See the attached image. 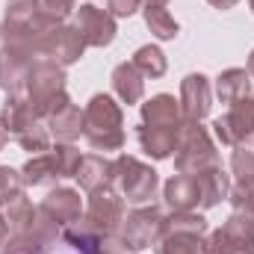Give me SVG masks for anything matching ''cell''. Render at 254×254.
<instances>
[{
	"label": "cell",
	"instance_id": "6da1fadb",
	"mask_svg": "<svg viewBox=\"0 0 254 254\" xmlns=\"http://www.w3.org/2000/svg\"><path fill=\"white\" fill-rule=\"evenodd\" d=\"M122 113H119V107L113 104V98H107V95H98L95 101H92V107H89V113H86V136H89V142L95 145V148H119L122 142H125V136H122Z\"/></svg>",
	"mask_w": 254,
	"mask_h": 254
},
{
	"label": "cell",
	"instance_id": "7a4b0ae2",
	"mask_svg": "<svg viewBox=\"0 0 254 254\" xmlns=\"http://www.w3.org/2000/svg\"><path fill=\"white\" fill-rule=\"evenodd\" d=\"M80 166V157L74 148H57V154H45L33 163H27V184H48L54 178H68Z\"/></svg>",
	"mask_w": 254,
	"mask_h": 254
},
{
	"label": "cell",
	"instance_id": "3957f363",
	"mask_svg": "<svg viewBox=\"0 0 254 254\" xmlns=\"http://www.w3.org/2000/svg\"><path fill=\"white\" fill-rule=\"evenodd\" d=\"M210 254H254V222L234 216L231 225L213 237Z\"/></svg>",
	"mask_w": 254,
	"mask_h": 254
},
{
	"label": "cell",
	"instance_id": "277c9868",
	"mask_svg": "<svg viewBox=\"0 0 254 254\" xmlns=\"http://www.w3.org/2000/svg\"><path fill=\"white\" fill-rule=\"evenodd\" d=\"M77 30L83 36V42H89V45H107V42H113V33H116L113 21L101 9H95V6H83L80 9Z\"/></svg>",
	"mask_w": 254,
	"mask_h": 254
},
{
	"label": "cell",
	"instance_id": "5b68a950",
	"mask_svg": "<svg viewBox=\"0 0 254 254\" xmlns=\"http://www.w3.org/2000/svg\"><path fill=\"white\" fill-rule=\"evenodd\" d=\"M130 163V178L122 175L119 181H122V190L130 201H145V198H151L154 195V187H157V175L151 172V169H145V166H139L136 160H127Z\"/></svg>",
	"mask_w": 254,
	"mask_h": 254
},
{
	"label": "cell",
	"instance_id": "8992f818",
	"mask_svg": "<svg viewBox=\"0 0 254 254\" xmlns=\"http://www.w3.org/2000/svg\"><path fill=\"white\" fill-rule=\"evenodd\" d=\"M210 110V86L201 74H192L184 83V113L190 119H204Z\"/></svg>",
	"mask_w": 254,
	"mask_h": 254
},
{
	"label": "cell",
	"instance_id": "52a82bcc",
	"mask_svg": "<svg viewBox=\"0 0 254 254\" xmlns=\"http://www.w3.org/2000/svg\"><path fill=\"white\" fill-rule=\"evenodd\" d=\"M157 225H160L157 210H145V213L130 216L127 231H125V243H130V249H145V246L151 243V237H154Z\"/></svg>",
	"mask_w": 254,
	"mask_h": 254
},
{
	"label": "cell",
	"instance_id": "ba28073f",
	"mask_svg": "<svg viewBox=\"0 0 254 254\" xmlns=\"http://www.w3.org/2000/svg\"><path fill=\"white\" fill-rule=\"evenodd\" d=\"M113 80H116V92L125 98L127 104H133V101L142 98V80L136 74V65H119L116 74H113Z\"/></svg>",
	"mask_w": 254,
	"mask_h": 254
},
{
	"label": "cell",
	"instance_id": "9c48e42d",
	"mask_svg": "<svg viewBox=\"0 0 254 254\" xmlns=\"http://www.w3.org/2000/svg\"><path fill=\"white\" fill-rule=\"evenodd\" d=\"M145 21H148V27H151L160 39H175V36H178V24L169 18V12H166L163 6H148V9H145Z\"/></svg>",
	"mask_w": 254,
	"mask_h": 254
},
{
	"label": "cell",
	"instance_id": "30bf717a",
	"mask_svg": "<svg viewBox=\"0 0 254 254\" xmlns=\"http://www.w3.org/2000/svg\"><path fill=\"white\" fill-rule=\"evenodd\" d=\"M246 92H249V74L246 71L234 68L225 77H219V98L222 101H234L237 95H246Z\"/></svg>",
	"mask_w": 254,
	"mask_h": 254
},
{
	"label": "cell",
	"instance_id": "8fae6325",
	"mask_svg": "<svg viewBox=\"0 0 254 254\" xmlns=\"http://www.w3.org/2000/svg\"><path fill=\"white\" fill-rule=\"evenodd\" d=\"M133 65L142 68V74H151V77H160V74L166 71V60H163V54H160L157 48H142V51L136 54Z\"/></svg>",
	"mask_w": 254,
	"mask_h": 254
},
{
	"label": "cell",
	"instance_id": "7c38bea8",
	"mask_svg": "<svg viewBox=\"0 0 254 254\" xmlns=\"http://www.w3.org/2000/svg\"><path fill=\"white\" fill-rule=\"evenodd\" d=\"M18 192V178L12 169H0V201H6L9 195Z\"/></svg>",
	"mask_w": 254,
	"mask_h": 254
},
{
	"label": "cell",
	"instance_id": "4fadbf2b",
	"mask_svg": "<svg viewBox=\"0 0 254 254\" xmlns=\"http://www.w3.org/2000/svg\"><path fill=\"white\" fill-rule=\"evenodd\" d=\"M136 6H139V0H110V9L116 15H133Z\"/></svg>",
	"mask_w": 254,
	"mask_h": 254
},
{
	"label": "cell",
	"instance_id": "5bb4252c",
	"mask_svg": "<svg viewBox=\"0 0 254 254\" xmlns=\"http://www.w3.org/2000/svg\"><path fill=\"white\" fill-rule=\"evenodd\" d=\"M210 3H213V6H219V9H228V6H234L237 0H210Z\"/></svg>",
	"mask_w": 254,
	"mask_h": 254
},
{
	"label": "cell",
	"instance_id": "9a60e30c",
	"mask_svg": "<svg viewBox=\"0 0 254 254\" xmlns=\"http://www.w3.org/2000/svg\"><path fill=\"white\" fill-rule=\"evenodd\" d=\"M3 142H6V127L0 125V148H3Z\"/></svg>",
	"mask_w": 254,
	"mask_h": 254
},
{
	"label": "cell",
	"instance_id": "2e32d148",
	"mask_svg": "<svg viewBox=\"0 0 254 254\" xmlns=\"http://www.w3.org/2000/svg\"><path fill=\"white\" fill-rule=\"evenodd\" d=\"M160 3H166V0H151V6H160Z\"/></svg>",
	"mask_w": 254,
	"mask_h": 254
},
{
	"label": "cell",
	"instance_id": "e0dca14e",
	"mask_svg": "<svg viewBox=\"0 0 254 254\" xmlns=\"http://www.w3.org/2000/svg\"><path fill=\"white\" fill-rule=\"evenodd\" d=\"M249 68H252V74H254V54H252V63H249Z\"/></svg>",
	"mask_w": 254,
	"mask_h": 254
},
{
	"label": "cell",
	"instance_id": "ac0fdd59",
	"mask_svg": "<svg viewBox=\"0 0 254 254\" xmlns=\"http://www.w3.org/2000/svg\"><path fill=\"white\" fill-rule=\"evenodd\" d=\"M0 240H3V225H0Z\"/></svg>",
	"mask_w": 254,
	"mask_h": 254
}]
</instances>
